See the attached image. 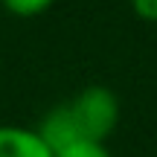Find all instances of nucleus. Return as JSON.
Listing matches in <instances>:
<instances>
[{
	"mask_svg": "<svg viewBox=\"0 0 157 157\" xmlns=\"http://www.w3.org/2000/svg\"><path fill=\"white\" fill-rule=\"evenodd\" d=\"M0 6L15 17H38L44 12H50L56 6V0H0Z\"/></svg>",
	"mask_w": 157,
	"mask_h": 157,
	"instance_id": "obj_3",
	"label": "nucleus"
},
{
	"mask_svg": "<svg viewBox=\"0 0 157 157\" xmlns=\"http://www.w3.org/2000/svg\"><path fill=\"white\" fill-rule=\"evenodd\" d=\"M56 157H113V154L105 148V143H78L64 151H56Z\"/></svg>",
	"mask_w": 157,
	"mask_h": 157,
	"instance_id": "obj_4",
	"label": "nucleus"
},
{
	"mask_svg": "<svg viewBox=\"0 0 157 157\" xmlns=\"http://www.w3.org/2000/svg\"><path fill=\"white\" fill-rule=\"evenodd\" d=\"M131 12L146 23H157V0H128Z\"/></svg>",
	"mask_w": 157,
	"mask_h": 157,
	"instance_id": "obj_5",
	"label": "nucleus"
},
{
	"mask_svg": "<svg viewBox=\"0 0 157 157\" xmlns=\"http://www.w3.org/2000/svg\"><path fill=\"white\" fill-rule=\"evenodd\" d=\"M119 125V99L105 84H87L73 99L50 108L38 122V134L52 151L78 143H105Z\"/></svg>",
	"mask_w": 157,
	"mask_h": 157,
	"instance_id": "obj_1",
	"label": "nucleus"
},
{
	"mask_svg": "<svg viewBox=\"0 0 157 157\" xmlns=\"http://www.w3.org/2000/svg\"><path fill=\"white\" fill-rule=\"evenodd\" d=\"M0 157H56L38 128L29 125H0Z\"/></svg>",
	"mask_w": 157,
	"mask_h": 157,
	"instance_id": "obj_2",
	"label": "nucleus"
}]
</instances>
